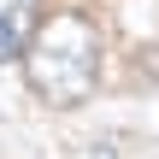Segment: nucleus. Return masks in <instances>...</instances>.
<instances>
[{
    "mask_svg": "<svg viewBox=\"0 0 159 159\" xmlns=\"http://www.w3.org/2000/svg\"><path fill=\"white\" fill-rule=\"evenodd\" d=\"M94 71H100V35L89 18L65 12L53 24L35 30V41L24 47V77L35 83L41 100L53 106H77L94 94Z\"/></svg>",
    "mask_w": 159,
    "mask_h": 159,
    "instance_id": "obj_1",
    "label": "nucleus"
},
{
    "mask_svg": "<svg viewBox=\"0 0 159 159\" xmlns=\"http://www.w3.org/2000/svg\"><path fill=\"white\" fill-rule=\"evenodd\" d=\"M41 30V0H0V53L30 47Z\"/></svg>",
    "mask_w": 159,
    "mask_h": 159,
    "instance_id": "obj_2",
    "label": "nucleus"
}]
</instances>
